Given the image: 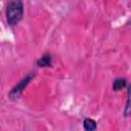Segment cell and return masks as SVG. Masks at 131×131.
<instances>
[{
	"label": "cell",
	"instance_id": "6da1fadb",
	"mask_svg": "<svg viewBox=\"0 0 131 131\" xmlns=\"http://www.w3.org/2000/svg\"><path fill=\"white\" fill-rule=\"evenodd\" d=\"M24 14V5L21 1L15 0V1H10L7 4L6 8V17H7V23L11 26H15L18 24V21L23 18Z\"/></svg>",
	"mask_w": 131,
	"mask_h": 131
},
{
	"label": "cell",
	"instance_id": "7a4b0ae2",
	"mask_svg": "<svg viewBox=\"0 0 131 131\" xmlns=\"http://www.w3.org/2000/svg\"><path fill=\"white\" fill-rule=\"evenodd\" d=\"M30 80H31V76H28L26 79H24L17 86H15V87L11 90V92L9 93V96H10V97H14V98L17 97V96L20 94V92L23 91V89L28 85V83H29Z\"/></svg>",
	"mask_w": 131,
	"mask_h": 131
},
{
	"label": "cell",
	"instance_id": "3957f363",
	"mask_svg": "<svg viewBox=\"0 0 131 131\" xmlns=\"http://www.w3.org/2000/svg\"><path fill=\"white\" fill-rule=\"evenodd\" d=\"M51 55L46 53L44 54L42 57H40L38 60H37V66L38 67H41V68H45V67H49L51 64Z\"/></svg>",
	"mask_w": 131,
	"mask_h": 131
},
{
	"label": "cell",
	"instance_id": "277c9868",
	"mask_svg": "<svg viewBox=\"0 0 131 131\" xmlns=\"http://www.w3.org/2000/svg\"><path fill=\"white\" fill-rule=\"evenodd\" d=\"M96 122L93 120V119H90V118H87L84 120L83 122V127L86 131H95L96 130Z\"/></svg>",
	"mask_w": 131,
	"mask_h": 131
},
{
	"label": "cell",
	"instance_id": "5b68a950",
	"mask_svg": "<svg viewBox=\"0 0 131 131\" xmlns=\"http://www.w3.org/2000/svg\"><path fill=\"white\" fill-rule=\"evenodd\" d=\"M125 86H126V80L124 78H118L113 82V89L116 91L123 89Z\"/></svg>",
	"mask_w": 131,
	"mask_h": 131
}]
</instances>
